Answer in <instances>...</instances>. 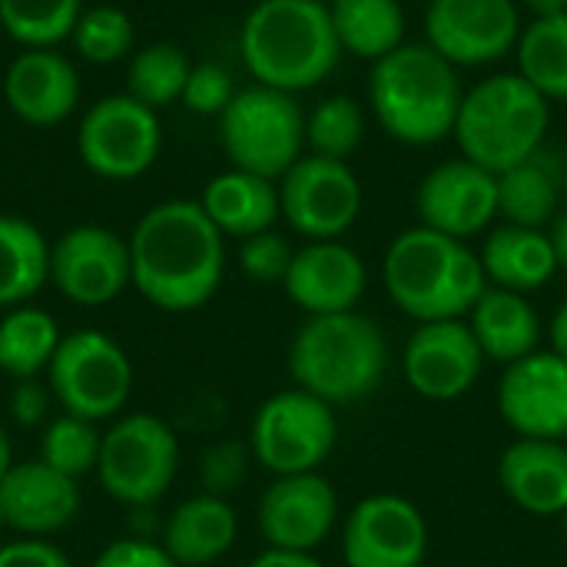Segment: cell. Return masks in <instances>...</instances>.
<instances>
[{
	"mask_svg": "<svg viewBox=\"0 0 567 567\" xmlns=\"http://www.w3.org/2000/svg\"><path fill=\"white\" fill-rule=\"evenodd\" d=\"M226 236L193 199H169L143 213L130 236L133 289L163 312L203 309L226 272Z\"/></svg>",
	"mask_w": 567,
	"mask_h": 567,
	"instance_id": "6da1fadb",
	"label": "cell"
},
{
	"mask_svg": "<svg viewBox=\"0 0 567 567\" xmlns=\"http://www.w3.org/2000/svg\"><path fill=\"white\" fill-rule=\"evenodd\" d=\"M382 279L395 309L415 322L468 319L488 289L478 252L429 226H412L389 243Z\"/></svg>",
	"mask_w": 567,
	"mask_h": 567,
	"instance_id": "7a4b0ae2",
	"label": "cell"
},
{
	"mask_svg": "<svg viewBox=\"0 0 567 567\" xmlns=\"http://www.w3.org/2000/svg\"><path fill=\"white\" fill-rule=\"evenodd\" d=\"M239 53L262 86L282 93L319 86L342 60L329 0H259L243 20Z\"/></svg>",
	"mask_w": 567,
	"mask_h": 567,
	"instance_id": "3957f363",
	"label": "cell"
},
{
	"mask_svg": "<svg viewBox=\"0 0 567 567\" xmlns=\"http://www.w3.org/2000/svg\"><path fill=\"white\" fill-rule=\"evenodd\" d=\"M462 76L425 40H405L399 50L372 63L369 103L379 126L405 146H432L455 133L462 110Z\"/></svg>",
	"mask_w": 567,
	"mask_h": 567,
	"instance_id": "277c9868",
	"label": "cell"
},
{
	"mask_svg": "<svg viewBox=\"0 0 567 567\" xmlns=\"http://www.w3.org/2000/svg\"><path fill=\"white\" fill-rule=\"evenodd\" d=\"M389 346L375 319L352 312L309 316L289 346V375L296 389L336 405L372 395L385 375Z\"/></svg>",
	"mask_w": 567,
	"mask_h": 567,
	"instance_id": "5b68a950",
	"label": "cell"
},
{
	"mask_svg": "<svg viewBox=\"0 0 567 567\" xmlns=\"http://www.w3.org/2000/svg\"><path fill=\"white\" fill-rule=\"evenodd\" d=\"M551 103L522 73H492L465 90L455 143L465 159L505 173L545 146Z\"/></svg>",
	"mask_w": 567,
	"mask_h": 567,
	"instance_id": "8992f818",
	"label": "cell"
},
{
	"mask_svg": "<svg viewBox=\"0 0 567 567\" xmlns=\"http://www.w3.org/2000/svg\"><path fill=\"white\" fill-rule=\"evenodd\" d=\"M219 140L236 169L282 179L306 153V113L296 93L246 86L219 116Z\"/></svg>",
	"mask_w": 567,
	"mask_h": 567,
	"instance_id": "52a82bcc",
	"label": "cell"
},
{
	"mask_svg": "<svg viewBox=\"0 0 567 567\" xmlns=\"http://www.w3.org/2000/svg\"><path fill=\"white\" fill-rule=\"evenodd\" d=\"M176 472L179 439L163 419L130 412L103 432L96 478L113 502L126 508H150L173 488Z\"/></svg>",
	"mask_w": 567,
	"mask_h": 567,
	"instance_id": "ba28073f",
	"label": "cell"
},
{
	"mask_svg": "<svg viewBox=\"0 0 567 567\" xmlns=\"http://www.w3.org/2000/svg\"><path fill=\"white\" fill-rule=\"evenodd\" d=\"M50 395L66 415L86 422L116 419L133 395V362L123 346L96 329H76L60 339L50 369Z\"/></svg>",
	"mask_w": 567,
	"mask_h": 567,
	"instance_id": "9c48e42d",
	"label": "cell"
},
{
	"mask_svg": "<svg viewBox=\"0 0 567 567\" xmlns=\"http://www.w3.org/2000/svg\"><path fill=\"white\" fill-rule=\"evenodd\" d=\"M339 442L336 409L306 389H282L269 395L249 425V452L266 472L306 475L319 472Z\"/></svg>",
	"mask_w": 567,
	"mask_h": 567,
	"instance_id": "30bf717a",
	"label": "cell"
},
{
	"mask_svg": "<svg viewBox=\"0 0 567 567\" xmlns=\"http://www.w3.org/2000/svg\"><path fill=\"white\" fill-rule=\"evenodd\" d=\"M279 209L309 243L342 239L362 213V183L346 159L309 153L279 179Z\"/></svg>",
	"mask_w": 567,
	"mask_h": 567,
	"instance_id": "8fae6325",
	"label": "cell"
},
{
	"mask_svg": "<svg viewBox=\"0 0 567 567\" xmlns=\"http://www.w3.org/2000/svg\"><path fill=\"white\" fill-rule=\"evenodd\" d=\"M163 130L156 110L130 93L106 96L86 110L76 130V150L90 173L103 179H136L159 156Z\"/></svg>",
	"mask_w": 567,
	"mask_h": 567,
	"instance_id": "7c38bea8",
	"label": "cell"
},
{
	"mask_svg": "<svg viewBox=\"0 0 567 567\" xmlns=\"http://www.w3.org/2000/svg\"><path fill=\"white\" fill-rule=\"evenodd\" d=\"M522 30L518 0H429L425 7V43L458 70L505 60Z\"/></svg>",
	"mask_w": 567,
	"mask_h": 567,
	"instance_id": "4fadbf2b",
	"label": "cell"
},
{
	"mask_svg": "<svg viewBox=\"0 0 567 567\" xmlns=\"http://www.w3.org/2000/svg\"><path fill=\"white\" fill-rule=\"evenodd\" d=\"M429 558V522L415 502L382 492L362 498L342 525L346 567H422Z\"/></svg>",
	"mask_w": 567,
	"mask_h": 567,
	"instance_id": "5bb4252c",
	"label": "cell"
},
{
	"mask_svg": "<svg viewBox=\"0 0 567 567\" xmlns=\"http://www.w3.org/2000/svg\"><path fill=\"white\" fill-rule=\"evenodd\" d=\"M485 352L468 319L419 322L402 352V372L415 395L429 402H455L468 395L482 375Z\"/></svg>",
	"mask_w": 567,
	"mask_h": 567,
	"instance_id": "9a60e30c",
	"label": "cell"
},
{
	"mask_svg": "<svg viewBox=\"0 0 567 567\" xmlns=\"http://www.w3.org/2000/svg\"><path fill=\"white\" fill-rule=\"evenodd\" d=\"M50 282L76 306H106L133 282L130 243L103 226L66 229L50 246Z\"/></svg>",
	"mask_w": 567,
	"mask_h": 567,
	"instance_id": "2e32d148",
	"label": "cell"
},
{
	"mask_svg": "<svg viewBox=\"0 0 567 567\" xmlns=\"http://www.w3.org/2000/svg\"><path fill=\"white\" fill-rule=\"evenodd\" d=\"M419 226L472 239L498 219V176L458 156L425 173L415 193Z\"/></svg>",
	"mask_w": 567,
	"mask_h": 567,
	"instance_id": "e0dca14e",
	"label": "cell"
},
{
	"mask_svg": "<svg viewBox=\"0 0 567 567\" xmlns=\"http://www.w3.org/2000/svg\"><path fill=\"white\" fill-rule=\"evenodd\" d=\"M256 522L266 548L312 555L339 522V495L319 472L279 475L262 492Z\"/></svg>",
	"mask_w": 567,
	"mask_h": 567,
	"instance_id": "ac0fdd59",
	"label": "cell"
},
{
	"mask_svg": "<svg viewBox=\"0 0 567 567\" xmlns=\"http://www.w3.org/2000/svg\"><path fill=\"white\" fill-rule=\"evenodd\" d=\"M498 412L518 439H567V359L538 349L512 365L498 382Z\"/></svg>",
	"mask_w": 567,
	"mask_h": 567,
	"instance_id": "d6986e66",
	"label": "cell"
},
{
	"mask_svg": "<svg viewBox=\"0 0 567 567\" xmlns=\"http://www.w3.org/2000/svg\"><path fill=\"white\" fill-rule=\"evenodd\" d=\"M282 289L306 316L352 312L369 289V269L342 239H319L296 249Z\"/></svg>",
	"mask_w": 567,
	"mask_h": 567,
	"instance_id": "ffe728a7",
	"label": "cell"
},
{
	"mask_svg": "<svg viewBox=\"0 0 567 567\" xmlns=\"http://www.w3.org/2000/svg\"><path fill=\"white\" fill-rule=\"evenodd\" d=\"M0 508L7 528L23 538H50L80 512L76 478L53 472L47 462H13L0 482Z\"/></svg>",
	"mask_w": 567,
	"mask_h": 567,
	"instance_id": "44dd1931",
	"label": "cell"
},
{
	"mask_svg": "<svg viewBox=\"0 0 567 567\" xmlns=\"http://www.w3.org/2000/svg\"><path fill=\"white\" fill-rule=\"evenodd\" d=\"M505 498L538 518L567 515V445L551 439H515L498 458Z\"/></svg>",
	"mask_w": 567,
	"mask_h": 567,
	"instance_id": "7402d4cb",
	"label": "cell"
},
{
	"mask_svg": "<svg viewBox=\"0 0 567 567\" xmlns=\"http://www.w3.org/2000/svg\"><path fill=\"white\" fill-rule=\"evenodd\" d=\"M7 106L30 126H53L80 103V76L56 50H23L3 76Z\"/></svg>",
	"mask_w": 567,
	"mask_h": 567,
	"instance_id": "603a6c76",
	"label": "cell"
},
{
	"mask_svg": "<svg viewBox=\"0 0 567 567\" xmlns=\"http://www.w3.org/2000/svg\"><path fill=\"white\" fill-rule=\"evenodd\" d=\"M239 535V518L229 498L193 495L173 508L163 528V548L179 567H206L233 551Z\"/></svg>",
	"mask_w": 567,
	"mask_h": 567,
	"instance_id": "cb8c5ba5",
	"label": "cell"
},
{
	"mask_svg": "<svg viewBox=\"0 0 567 567\" xmlns=\"http://www.w3.org/2000/svg\"><path fill=\"white\" fill-rule=\"evenodd\" d=\"M478 259H482L488 286L512 289L522 296L548 286L558 272L548 229H532V226H512V223L495 226L485 236Z\"/></svg>",
	"mask_w": 567,
	"mask_h": 567,
	"instance_id": "d4e9b609",
	"label": "cell"
},
{
	"mask_svg": "<svg viewBox=\"0 0 567 567\" xmlns=\"http://www.w3.org/2000/svg\"><path fill=\"white\" fill-rule=\"evenodd\" d=\"M468 326L485 359L498 365H512L542 349V316L528 296L512 289L488 286L468 312Z\"/></svg>",
	"mask_w": 567,
	"mask_h": 567,
	"instance_id": "484cf974",
	"label": "cell"
},
{
	"mask_svg": "<svg viewBox=\"0 0 567 567\" xmlns=\"http://www.w3.org/2000/svg\"><path fill=\"white\" fill-rule=\"evenodd\" d=\"M199 206L206 209V216L223 236H236V239L266 233L282 216L276 179H266L236 166L209 179Z\"/></svg>",
	"mask_w": 567,
	"mask_h": 567,
	"instance_id": "4316f807",
	"label": "cell"
},
{
	"mask_svg": "<svg viewBox=\"0 0 567 567\" xmlns=\"http://www.w3.org/2000/svg\"><path fill=\"white\" fill-rule=\"evenodd\" d=\"M567 169L551 150H538L525 163L498 173V216L512 226L548 229L561 213Z\"/></svg>",
	"mask_w": 567,
	"mask_h": 567,
	"instance_id": "83f0119b",
	"label": "cell"
},
{
	"mask_svg": "<svg viewBox=\"0 0 567 567\" xmlns=\"http://www.w3.org/2000/svg\"><path fill=\"white\" fill-rule=\"evenodd\" d=\"M329 17L342 53L379 63L409 37L402 0H329Z\"/></svg>",
	"mask_w": 567,
	"mask_h": 567,
	"instance_id": "f1b7e54d",
	"label": "cell"
},
{
	"mask_svg": "<svg viewBox=\"0 0 567 567\" xmlns=\"http://www.w3.org/2000/svg\"><path fill=\"white\" fill-rule=\"evenodd\" d=\"M50 282V243L20 216H0V309L27 306Z\"/></svg>",
	"mask_w": 567,
	"mask_h": 567,
	"instance_id": "f546056e",
	"label": "cell"
},
{
	"mask_svg": "<svg viewBox=\"0 0 567 567\" xmlns=\"http://www.w3.org/2000/svg\"><path fill=\"white\" fill-rule=\"evenodd\" d=\"M60 326L47 309L17 306L0 319V372L23 382L50 369L60 346Z\"/></svg>",
	"mask_w": 567,
	"mask_h": 567,
	"instance_id": "4dcf8cb0",
	"label": "cell"
},
{
	"mask_svg": "<svg viewBox=\"0 0 567 567\" xmlns=\"http://www.w3.org/2000/svg\"><path fill=\"white\" fill-rule=\"evenodd\" d=\"M515 56L518 73L548 103H567V13L535 17L532 23H525Z\"/></svg>",
	"mask_w": 567,
	"mask_h": 567,
	"instance_id": "1f68e13d",
	"label": "cell"
},
{
	"mask_svg": "<svg viewBox=\"0 0 567 567\" xmlns=\"http://www.w3.org/2000/svg\"><path fill=\"white\" fill-rule=\"evenodd\" d=\"M189 73L193 63L176 43H150L130 60V96L150 110H163L183 100Z\"/></svg>",
	"mask_w": 567,
	"mask_h": 567,
	"instance_id": "d6a6232c",
	"label": "cell"
},
{
	"mask_svg": "<svg viewBox=\"0 0 567 567\" xmlns=\"http://www.w3.org/2000/svg\"><path fill=\"white\" fill-rule=\"evenodd\" d=\"M80 0H0V27L30 50H50L73 37Z\"/></svg>",
	"mask_w": 567,
	"mask_h": 567,
	"instance_id": "836d02e7",
	"label": "cell"
},
{
	"mask_svg": "<svg viewBox=\"0 0 567 567\" xmlns=\"http://www.w3.org/2000/svg\"><path fill=\"white\" fill-rule=\"evenodd\" d=\"M362 140H365V113L346 93L326 96L312 106V113H306V146L319 156L349 163V156H355Z\"/></svg>",
	"mask_w": 567,
	"mask_h": 567,
	"instance_id": "e575fe53",
	"label": "cell"
},
{
	"mask_svg": "<svg viewBox=\"0 0 567 567\" xmlns=\"http://www.w3.org/2000/svg\"><path fill=\"white\" fill-rule=\"evenodd\" d=\"M100 445H103V432L96 429V422L63 412L40 435V462H47L53 472L66 478H83L96 472Z\"/></svg>",
	"mask_w": 567,
	"mask_h": 567,
	"instance_id": "d590c367",
	"label": "cell"
},
{
	"mask_svg": "<svg viewBox=\"0 0 567 567\" xmlns=\"http://www.w3.org/2000/svg\"><path fill=\"white\" fill-rule=\"evenodd\" d=\"M76 53L90 63H116L133 50V20L120 7H93L73 27Z\"/></svg>",
	"mask_w": 567,
	"mask_h": 567,
	"instance_id": "8d00e7d4",
	"label": "cell"
},
{
	"mask_svg": "<svg viewBox=\"0 0 567 567\" xmlns=\"http://www.w3.org/2000/svg\"><path fill=\"white\" fill-rule=\"evenodd\" d=\"M249 462H252V452L243 442H219V445L206 449V455L199 462L203 492L216 495V498H229L246 482Z\"/></svg>",
	"mask_w": 567,
	"mask_h": 567,
	"instance_id": "74e56055",
	"label": "cell"
},
{
	"mask_svg": "<svg viewBox=\"0 0 567 567\" xmlns=\"http://www.w3.org/2000/svg\"><path fill=\"white\" fill-rule=\"evenodd\" d=\"M296 249L289 246L286 236H279L276 229L256 233L249 239H243L239 246V269L252 279V282H282L289 272Z\"/></svg>",
	"mask_w": 567,
	"mask_h": 567,
	"instance_id": "f35d334b",
	"label": "cell"
},
{
	"mask_svg": "<svg viewBox=\"0 0 567 567\" xmlns=\"http://www.w3.org/2000/svg\"><path fill=\"white\" fill-rule=\"evenodd\" d=\"M236 83H233V73L219 63H196L189 80H186V90H183V106L189 113H199V116H223V110L233 103L236 96Z\"/></svg>",
	"mask_w": 567,
	"mask_h": 567,
	"instance_id": "ab89813d",
	"label": "cell"
},
{
	"mask_svg": "<svg viewBox=\"0 0 567 567\" xmlns=\"http://www.w3.org/2000/svg\"><path fill=\"white\" fill-rule=\"evenodd\" d=\"M90 567H179L169 551L146 538H120L106 545Z\"/></svg>",
	"mask_w": 567,
	"mask_h": 567,
	"instance_id": "60d3db41",
	"label": "cell"
},
{
	"mask_svg": "<svg viewBox=\"0 0 567 567\" xmlns=\"http://www.w3.org/2000/svg\"><path fill=\"white\" fill-rule=\"evenodd\" d=\"M0 567H73L70 558L47 538H20L0 545Z\"/></svg>",
	"mask_w": 567,
	"mask_h": 567,
	"instance_id": "b9f144b4",
	"label": "cell"
},
{
	"mask_svg": "<svg viewBox=\"0 0 567 567\" xmlns=\"http://www.w3.org/2000/svg\"><path fill=\"white\" fill-rule=\"evenodd\" d=\"M50 409V389L40 385L37 379H23L17 382L13 395H10V415L20 429H33L47 419Z\"/></svg>",
	"mask_w": 567,
	"mask_h": 567,
	"instance_id": "7bdbcfd3",
	"label": "cell"
},
{
	"mask_svg": "<svg viewBox=\"0 0 567 567\" xmlns=\"http://www.w3.org/2000/svg\"><path fill=\"white\" fill-rule=\"evenodd\" d=\"M249 567H326L316 555L309 551H282V548H266L262 555H256Z\"/></svg>",
	"mask_w": 567,
	"mask_h": 567,
	"instance_id": "ee69618b",
	"label": "cell"
},
{
	"mask_svg": "<svg viewBox=\"0 0 567 567\" xmlns=\"http://www.w3.org/2000/svg\"><path fill=\"white\" fill-rule=\"evenodd\" d=\"M548 342H551V352L567 359V299L555 309V316L548 322Z\"/></svg>",
	"mask_w": 567,
	"mask_h": 567,
	"instance_id": "f6af8a7d",
	"label": "cell"
},
{
	"mask_svg": "<svg viewBox=\"0 0 567 567\" xmlns=\"http://www.w3.org/2000/svg\"><path fill=\"white\" fill-rule=\"evenodd\" d=\"M548 239L555 246V259H558V269H567V209H561L551 226H548Z\"/></svg>",
	"mask_w": 567,
	"mask_h": 567,
	"instance_id": "bcb514c9",
	"label": "cell"
},
{
	"mask_svg": "<svg viewBox=\"0 0 567 567\" xmlns=\"http://www.w3.org/2000/svg\"><path fill=\"white\" fill-rule=\"evenodd\" d=\"M535 17H558L567 13V0H522Z\"/></svg>",
	"mask_w": 567,
	"mask_h": 567,
	"instance_id": "7dc6e473",
	"label": "cell"
},
{
	"mask_svg": "<svg viewBox=\"0 0 567 567\" xmlns=\"http://www.w3.org/2000/svg\"><path fill=\"white\" fill-rule=\"evenodd\" d=\"M13 468V445H10V439H7V432L0 429V482H3V475Z\"/></svg>",
	"mask_w": 567,
	"mask_h": 567,
	"instance_id": "c3c4849f",
	"label": "cell"
},
{
	"mask_svg": "<svg viewBox=\"0 0 567 567\" xmlns=\"http://www.w3.org/2000/svg\"><path fill=\"white\" fill-rule=\"evenodd\" d=\"M7 528V518H3V508H0V532Z\"/></svg>",
	"mask_w": 567,
	"mask_h": 567,
	"instance_id": "681fc988",
	"label": "cell"
},
{
	"mask_svg": "<svg viewBox=\"0 0 567 567\" xmlns=\"http://www.w3.org/2000/svg\"><path fill=\"white\" fill-rule=\"evenodd\" d=\"M565 169H567V159H565Z\"/></svg>",
	"mask_w": 567,
	"mask_h": 567,
	"instance_id": "f907efd6",
	"label": "cell"
}]
</instances>
